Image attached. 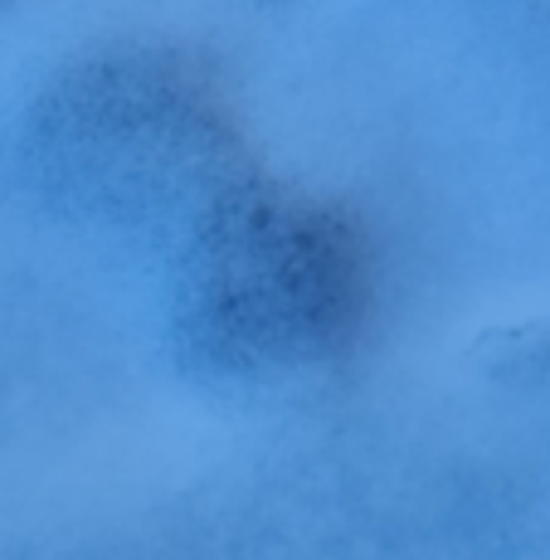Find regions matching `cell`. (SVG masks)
Returning a JSON list of instances; mask_svg holds the SVG:
<instances>
[{"instance_id":"1","label":"cell","mask_w":550,"mask_h":560,"mask_svg":"<svg viewBox=\"0 0 550 560\" xmlns=\"http://www.w3.org/2000/svg\"><path fill=\"white\" fill-rule=\"evenodd\" d=\"M361 317V254L317 205L230 196L200 224L186 327L210 361L297 365L327 357Z\"/></svg>"}]
</instances>
